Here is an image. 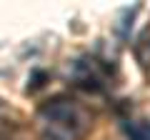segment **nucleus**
I'll return each mask as SVG.
<instances>
[{
    "mask_svg": "<svg viewBox=\"0 0 150 140\" xmlns=\"http://www.w3.org/2000/svg\"><path fill=\"white\" fill-rule=\"evenodd\" d=\"M68 78L73 80V85L83 88L88 93H95L105 85V73H103L100 63L90 55H83V58H75L73 63L68 65Z\"/></svg>",
    "mask_w": 150,
    "mask_h": 140,
    "instance_id": "f03ea898",
    "label": "nucleus"
},
{
    "mask_svg": "<svg viewBox=\"0 0 150 140\" xmlns=\"http://www.w3.org/2000/svg\"><path fill=\"white\" fill-rule=\"evenodd\" d=\"M90 125L85 108L70 98H53L38 110V130L43 140H83Z\"/></svg>",
    "mask_w": 150,
    "mask_h": 140,
    "instance_id": "f257e3e1",
    "label": "nucleus"
},
{
    "mask_svg": "<svg viewBox=\"0 0 150 140\" xmlns=\"http://www.w3.org/2000/svg\"><path fill=\"white\" fill-rule=\"evenodd\" d=\"M125 133H128L130 140H150V123L128 120V123H125Z\"/></svg>",
    "mask_w": 150,
    "mask_h": 140,
    "instance_id": "7ed1b4c3",
    "label": "nucleus"
}]
</instances>
